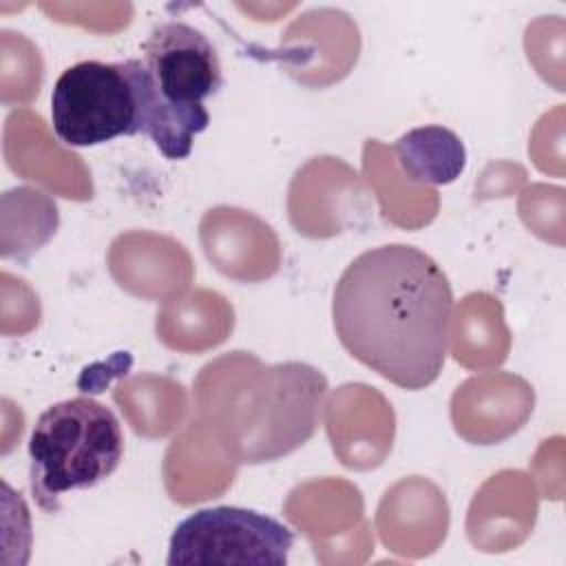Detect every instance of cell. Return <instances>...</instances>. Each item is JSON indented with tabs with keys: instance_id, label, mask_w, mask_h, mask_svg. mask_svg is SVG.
Instances as JSON below:
<instances>
[{
	"instance_id": "cell-1",
	"label": "cell",
	"mask_w": 566,
	"mask_h": 566,
	"mask_svg": "<svg viewBox=\"0 0 566 566\" xmlns=\"http://www.w3.org/2000/svg\"><path fill=\"white\" fill-rule=\"evenodd\" d=\"M451 318L453 292L444 270L407 243L360 252L332 296V323L345 352L409 391L438 380Z\"/></svg>"
},
{
	"instance_id": "cell-2",
	"label": "cell",
	"mask_w": 566,
	"mask_h": 566,
	"mask_svg": "<svg viewBox=\"0 0 566 566\" xmlns=\"http://www.w3.org/2000/svg\"><path fill=\"white\" fill-rule=\"evenodd\" d=\"M126 62L137 88L139 133L166 159H186L195 135L210 124L203 102L223 84L214 44L192 24L168 20L142 42V57Z\"/></svg>"
},
{
	"instance_id": "cell-3",
	"label": "cell",
	"mask_w": 566,
	"mask_h": 566,
	"mask_svg": "<svg viewBox=\"0 0 566 566\" xmlns=\"http://www.w3.org/2000/svg\"><path fill=\"white\" fill-rule=\"evenodd\" d=\"M122 455V424L106 405L77 396L46 407L29 438V482L38 506L55 513L64 493L99 484Z\"/></svg>"
},
{
	"instance_id": "cell-4",
	"label": "cell",
	"mask_w": 566,
	"mask_h": 566,
	"mask_svg": "<svg viewBox=\"0 0 566 566\" xmlns=\"http://www.w3.org/2000/svg\"><path fill=\"white\" fill-rule=\"evenodd\" d=\"M55 137L71 148L139 135V102L128 62L82 60L60 73L51 93Z\"/></svg>"
},
{
	"instance_id": "cell-5",
	"label": "cell",
	"mask_w": 566,
	"mask_h": 566,
	"mask_svg": "<svg viewBox=\"0 0 566 566\" xmlns=\"http://www.w3.org/2000/svg\"><path fill=\"white\" fill-rule=\"evenodd\" d=\"M294 531L283 522L243 506H210L181 520L168 542V566H283Z\"/></svg>"
},
{
	"instance_id": "cell-6",
	"label": "cell",
	"mask_w": 566,
	"mask_h": 566,
	"mask_svg": "<svg viewBox=\"0 0 566 566\" xmlns=\"http://www.w3.org/2000/svg\"><path fill=\"white\" fill-rule=\"evenodd\" d=\"M394 153L402 175L416 184L447 186L467 168V148L462 139L438 124L407 130L396 142Z\"/></svg>"
}]
</instances>
